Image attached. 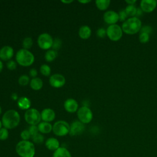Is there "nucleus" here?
I'll return each mask as SVG.
<instances>
[{"label":"nucleus","instance_id":"24","mask_svg":"<svg viewBox=\"0 0 157 157\" xmlns=\"http://www.w3.org/2000/svg\"><path fill=\"white\" fill-rule=\"evenodd\" d=\"M57 56V52L54 50H48L45 55V59L48 62H51L53 61Z\"/></svg>","mask_w":157,"mask_h":157},{"label":"nucleus","instance_id":"26","mask_svg":"<svg viewBox=\"0 0 157 157\" xmlns=\"http://www.w3.org/2000/svg\"><path fill=\"white\" fill-rule=\"evenodd\" d=\"M33 143H35L36 144H42L44 141V136L38 132L36 135L31 137Z\"/></svg>","mask_w":157,"mask_h":157},{"label":"nucleus","instance_id":"38","mask_svg":"<svg viewBox=\"0 0 157 157\" xmlns=\"http://www.w3.org/2000/svg\"><path fill=\"white\" fill-rule=\"evenodd\" d=\"M7 67L9 70H14L17 67V64L14 61L10 60L7 63Z\"/></svg>","mask_w":157,"mask_h":157},{"label":"nucleus","instance_id":"5","mask_svg":"<svg viewBox=\"0 0 157 157\" xmlns=\"http://www.w3.org/2000/svg\"><path fill=\"white\" fill-rule=\"evenodd\" d=\"M52 131L57 136H65L69 133L70 125L65 121L59 120L53 125Z\"/></svg>","mask_w":157,"mask_h":157},{"label":"nucleus","instance_id":"21","mask_svg":"<svg viewBox=\"0 0 157 157\" xmlns=\"http://www.w3.org/2000/svg\"><path fill=\"white\" fill-rule=\"evenodd\" d=\"M91 34V28L86 25L82 26L80 28L78 31L79 36L83 39H88Z\"/></svg>","mask_w":157,"mask_h":157},{"label":"nucleus","instance_id":"37","mask_svg":"<svg viewBox=\"0 0 157 157\" xmlns=\"http://www.w3.org/2000/svg\"><path fill=\"white\" fill-rule=\"evenodd\" d=\"M152 31V28L150 26H142L140 30V33H147L150 34Z\"/></svg>","mask_w":157,"mask_h":157},{"label":"nucleus","instance_id":"4","mask_svg":"<svg viewBox=\"0 0 157 157\" xmlns=\"http://www.w3.org/2000/svg\"><path fill=\"white\" fill-rule=\"evenodd\" d=\"M16 60L20 66H29L34 61L33 54L26 49H20L16 54Z\"/></svg>","mask_w":157,"mask_h":157},{"label":"nucleus","instance_id":"8","mask_svg":"<svg viewBox=\"0 0 157 157\" xmlns=\"http://www.w3.org/2000/svg\"><path fill=\"white\" fill-rule=\"evenodd\" d=\"M77 117L80 121L83 124L89 123L93 119V113L90 108L83 106L77 111Z\"/></svg>","mask_w":157,"mask_h":157},{"label":"nucleus","instance_id":"43","mask_svg":"<svg viewBox=\"0 0 157 157\" xmlns=\"http://www.w3.org/2000/svg\"><path fill=\"white\" fill-rule=\"evenodd\" d=\"M2 68H3V64H2V61L0 60V72H1V71L2 70Z\"/></svg>","mask_w":157,"mask_h":157},{"label":"nucleus","instance_id":"31","mask_svg":"<svg viewBox=\"0 0 157 157\" xmlns=\"http://www.w3.org/2000/svg\"><path fill=\"white\" fill-rule=\"evenodd\" d=\"M9 137V131L8 129L5 128H2L0 129V140H5Z\"/></svg>","mask_w":157,"mask_h":157},{"label":"nucleus","instance_id":"36","mask_svg":"<svg viewBox=\"0 0 157 157\" xmlns=\"http://www.w3.org/2000/svg\"><path fill=\"white\" fill-rule=\"evenodd\" d=\"M107 35V31L104 28H100L97 31V36L101 38L104 37Z\"/></svg>","mask_w":157,"mask_h":157},{"label":"nucleus","instance_id":"13","mask_svg":"<svg viewBox=\"0 0 157 157\" xmlns=\"http://www.w3.org/2000/svg\"><path fill=\"white\" fill-rule=\"evenodd\" d=\"M140 9L143 12H151L156 8L157 4L155 0H142L140 1Z\"/></svg>","mask_w":157,"mask_h":157},{"label":"nucleus","instance_id":"35","mask_svg":"<svg viewBox=\"0 0 157 157\" xmlns=\"http://www.w3.org/2000/svg\"><path fill=\"white\" fill-rule=\"evenodd\" d=\"M61 45V41L58 38H56L53 42V45H52V47L55 50H58L60 47Z\"/></svg>","mask_w":157,"mask_h":157},{"label":"nucleus","instance_id":"14","mask_svg":"<svg viewBox=\"0 0 157 157\" xmlns=\"http://www.w3.org/2000/svg\"><path fill=\"white\" fill-rule=\"evenodd\" d=\"M13 55V50L10 46H4L0 49V58L7 61L12 58Z\"/></svg>","mask_w":157,"mask_h":157},{"label":"nucleus","instance_id":"15","mask_svg":"<svg viewBox=\"0 0 157 157\" xmlns=\"http://www.w3.org/2000/svg\"><path fill=\"white\" fill-rule=\"evenodd\" d=\"M64 107L67 112L69 113H74L77 110L78 105L77 102L75 99L72 98H69L65 101Z\"/></svg>","mask_w":157,"mask_h":157},{"label":"nucleus","instance_id":"30","mask_svg":"<svg viewBox=\"0 0 157 157\" xmlns=\"http://www.w3.org/2000/svg\"><path fill=\"white\" fill-rule=\"evenodd\" d=\"M139 41L141 43H147L149 41L150 39V35L147 33H140L139 36Z\"/></svg>","mask_w":157,"mask_h":157},{"label":"nucleus","instance_id":"47","mask_svg":"<svg viewBox=\"0 0 157 157\" xmlns=\"http://www.w3.org/2000/svg\"><path fill=\"white\" fill-rule=\"evenodd\" d=\"M1 112H2V109H1V106H0V115H1Z\"/></svg>","mask_w":157,"mask_h":157},{"label":"nucleus","instance_id":"12","mask_svg":"<svg viewBox=\"0 0 157 157\" xmlns=\"http://www.w3.org/2000/svg\"><path fill=\"white\" fill-rule=\"evenodd\" d=\"M103 18L106 23L110 25H114L119 20L118 13L113 10H108L104 13Z\"/></svg>","mask_w":157,"mask_h":157},{"label":"nucleus","instance_id":"10","mask_svg":"<svg viewBox=\"0 0 157 157\" xmlns=\"http://www.w3.org/2000/svg\"><path fill=\"white\" fill-rule=\"evenodd\" d=\"M85 129V124L79 120H75L70 125V131L69 134L71 136H78L84 132Z\"/></svg>","mask_w":157,"mask_h":157},{"label":"nucleus","instance_id":"20","mask_svg":"<svg viewBox=\"0 0 157 157\" xmlns=\"http://www.w3.org/2000/svg\"><path fill=\"white\" fill-rule=\"evenodd\" d=\"M31 101L27 97H21L17 102L18 107L22 110H28L31 107Z\"/></svg>","mask_w":157,"mask_h":157},{"label":"nucleus","instance_id":"29","mask_svg":"<svg viewBox=\"0 0 157 157\" xmlns=\"http://www.w3.org/2000/svg\"><path fill=\"white\" fill-rule=\"evenodd\" d=\"M29 81V78L26 75H22L18 78V83L20 85L25 86L28 84Z\"/></svg>","mask_w":157,"mask_h":157},{"label":"nucleus","instance_id":"9","mask_svg":"<svg viewBox=\"0 0 157 157\" xmlns=\"http://www.w3.org/2000/svg\"><path fill=\"white\" fill-rule=\"evenodd\" d=\"M53 40L52 36L48 33H42L39 35L37 39V44L39 47L44 50L49 49L52 47Z\"/></svg>","mask_w":157,"mask_h":157},{"label":"nucleus","instance_id":"7","mask_svg":"<svg viewBox=\"0 0 157 157\" xmlns=\"http://www.w3.org/2000/svg\"><path fill=\"white\" fill-rule=\"evenodd\" d=\"M107 36L112 41L119 40L123 36V31L121 28L117 25H111L108 26L106 29Z\"/></svg>","mask_w":157,"mask_h":157},{"label":"nucleus","instance_id":"19","mask_svg":"<svg viewBox=\"0 0 157 157\" xmlns=\"http://www.w3.org/2000/svg\"><path fill=\"white\" fill-rule=\"evenodd\" d=\"M52 157H72V155L66 148L60 147L53 151Z\"/></svg>","mask_w":157,"mask_h":157},{"label":"nucleus","instance_id":"33","mask_svg":"<svg viewBox=\"0 0 157 157\" xmlns=\"http://www.w3.org/2000/svg\"><path fill=\"white\" fill-rule=\"evenodd\" d=\"M28 130L29 131L31 137L36 135V134H37L39 132V129H38V127L37 125H30V126L29 127Z\"/></svg>","mask_w":157,"mask_h":157},{"label":"nucleus","instance_id":"32","mask_svg":"<svg viewBox=\"0 0 157 157\" xmlns=\"http://www.w3.org/2000/svg\"><path fill=\"white\" fill-rule=\"evenodd\" d=\"M20 137L23 140H29V139L31 137V136L28 129H25L21 131Z\"/></svg>","mask_w":157,"mask_h":157},{"label":"nucleus","instance_id":"11","mask_svg":"<svg viewBox=\"0 0 157 157\" xmlns=\"http://www.w3.org/2000/svg\"><path fill=\"white\" fill-rule=\"evenodd\" d=\"M66 82L65 78L63 75L59 74H55L50 76L49 83L51 86L55 88L62 87Z\"/></svg>","mask_w":157,"mask_h":157},{"label":"nucleus","instance_id":"2","mask_svg":"<svg viewBox=\"0 0 157 157\" xmlns=\"http://www.w3.org/2000/svg\"><path fill=\"white\" fill-rule=\"evenodd\" d=\"M20 120V117L18 112L15 110L6 111L2 118V123L4 128L11 129L17 127Z\"/></svg>","mask_w":157,"mask_h":157},{"label":"nucleus","instance_id":"42","mask_svg":"<svg viewBox=\"0 0 157 157\" xmlns=\"http://www.w3.org/2000/svg\"><path fill=\"white\" fill-rule=\"evenodd\" d=\"M11 98H12V99H13V100H17V99H18V95L15 93H13L12 94V96H11Z\"/></svg>","mask_w":157,"mask_h":157},{"label":"nucleus","instance_id":"16","mask_svg":"<svg viewBox=\"0 0 157 157\" xmlns=\"http://www.w3.org/2000/svg\"><path fill=\"white\" fill-rule=\"evenodd\" d=\"M40 115L41 119L45 122L52 121L55 118V112L50 108H46L44 109L40 113Z\"/></svg>","mask_w":157,"mask_h":157},{"label":"nucleus","instance_id":"6","mask_svg":"<svg viewBox=\"0 0 157 157\" xmlns=\"http://www.w3.org/2000/svg\"><path fill=\"white\" fill-rule=\"evenodd\" d=\"M25 119L30 125H37L41 120L40 113L36 109H29L25 113Z\"/></svg>","mask_w":157,"mask_h":157},{"label":"nucleus","instance_id":"34","mask_svg":"<svg viewBox=\"0 0 157 157\" xmlns=\"http://www.w3.org/2000/svg\"><path fill=\"white\" fill-rule=\"evenodd\" d=\"M118 17H119V20L121 21H123L124 22V21H125L127 20L126 18L128 17V15L126 13L124 10H121L118 13Z\"/></svg>","mask_w":157,"mask_h":157},{"label":"nucleus","instance_id":"3","mask_svg":"<svg viewBox=\"0 0 157 157\" xmlns=\"http://www.w3.org/2000/svg\"><path fill=\"white\" fill-rule=\"evenodd\" d=\"M142 28L141 21L136 17H131L123 23L122 31L127 34L132 35L140 31Z\"/></svg>","mask_w":157,"mask_h":157},{"label":"nucleus","instance_id":"22","mask_svg":"<svg viewBox=\"0 0 157 157\" xmlns=\"http://www.w3.org/2000/svg\"><path fill=\"white\" fill-rule=\"evenodd\" d=\"M43 86V82L41 78L35 77L32 78L30 82V86L34 90H39L42 88Z\"/></svg>","mask_w":157,"mask_h":157},{"label":"nucleus","instance_id":"39","mask_svg":"<svg viewBox=\"0 0 157 157\" xmlns=\"http://www.w3.org/2000/svg\"><path fill=\"white\" fill-rule=\"evenodd\" d=\"M29 75H30V76H31V77L35 78V77L37 76V70H36V69H34V68L31 69L29 71Z\"/></svg>","mask_w":157,"mask_h":157},{"label":"nucleus","instance_id":"48","mask_svg":"<svg viewBox=\"0 0 157 157\" xmlns=\"http://www.w3.org/2000/svg\"><path fill=\"white\" fill-rule=\"evenodd\" d=\"M156 4H157V1H156Z\"/></svg>","mask_w":157,"mask_h":157},{"label":"nucleus","instance_id":"27","mask_svg":"<svg viewBox=\"0 0 157 157\" xmlns=\"http://www.w3.org/2000/svg\"><path fill=\"white\" fill-rule=\"evenodd\" d=\"M40 71L41 74L45 76H48L51 73V69L49 66L47 64H42L40 67Z\"/></svg>","mask_w":157,"mask_h":157},{"label":"nucleus","instance_id":"41","mask_svg":"<svg viewBox=\"0 0 157 157\" xmlns=\"http://www.w3.org/2000/svg\"><path fill=\"white\" fill-rule=\"evenodd\" d=\"M136 2V0H126V2L128 4V5H134V4Z\"/></svg>","mask_w":157,"mask_h":157},{"label":"nucleus","instance_id":"25","mask_svg":"<svg viewBox=\"0 0 157 157\" xmlns=\"http://www.w3.org/2000/svg\"><path fill=\"white\" fill-rule=\"evenodd\" d=\"M126 13H127L128 16H130L131 17H134L136 15L137 12V8L134 5H128L124 9Z\"/></svg>","mask_w":157,"mask_h":157},{"label":"nucleus","instance_id":"44","mask_svg":"<svg viewBox=\"0 0 157 157\" xmlns=\"http://www.w3.org/2000/svg\"><path fill=\"white\" fill-rule=\"evenodd\" d=\"M78 2H81V3H87L90 2V1H78Z\"/></svg>","mask_w":157,"mask_h":157},{"label":"nucleus","instance_id":"46","mask_svg":"<svg viewBox=\"0 0 157 157\" xmlns=\"http://www.w3.org/2000/svg\"><path fill=\"white\" fill-rule=\"evenodd\" d=\"M2 121L0 120V129L2 128Z\"/></svg>","mask_w":157,"mask_h":157},{"label":"nucleus","instance_id":"17","mask_svg":"<svg viewBox=\"0 0 157 157\" xmlns=\"http://www.w3.org/2000/svg\"><path fill=\"white\" fill-rule=\"evenodd\" d=\"M45 145L48 150L53 151H55L60 147L59 140L55 137L48 138L45 142Z\"/></svg>","mask_w":157,"mask_h":157},{"label":"nucleus","instance_id":"18","mask_svg":"<svg viewBox=\"0 0 157 157\" xmlns=\"http://www.w3.org/2000/svg\"><path fill=\"white\" fill-rule=\"evenodd\" d=\"M38 129L39 132L41 134H48L50 133L53 129V126L49 122L42 121L40 122L38 125Z\"/></svg>","mask_w":157,"mask_h":157},{"label":"nucleus","instance_id":"28","mask_svg":"<svg viewBox=\"0 0 157 157\" xmlns=\"http://www.w3.org/2000/svg\"><path fill=\"white\" fill-rule=\"evenodd\" d=\"M33 45V40L31 37H25L23 40V47L24 49H29Z\"/></svg>","mask_w":157,"mask_h":157},{"label":"nucleus","instance_id":"40","mask_svg":"<svg viewBox=\"0 0 157 157\" xmlns=\"http://www.w3.org/2000/svg\"><path fill=\"white\" fill-rule=\"evenodd\" d=\"M142 12H143V11L140 8H137V12H136V15L137 17L140 16L141 15H142Z\"/></svg>","mask_w":157,"mask_h":157},{"label":"nucleus","instance_id":"23","mask_svg":"<svg viewBox=\"0 0 157 157\" xmlns=\"http://www.w3.org/2000/svg\"><path fill=\"white\" fill-rule=\"evenodd\" d=\"M95 3L97 7L99 10H105L109 7L110 4V0H96Z\"/></svg>","mask_w":157,"mask_h":157},{"label":"nucleus","instance_id":"1","mask_svg":"<svg viewBox=\"0 0 157 157\" xmlns=\"http://www.w3.org/2000/svg\"><path fill=\"white\" fill-rule=\"evenodd\" d=\"M17 154L20 157H34L36 153L35 146L29 140H20L15 147Z\"/></svg>","mask_w":157,"mask_h":157},{"label":"nucleus","instance_id":"45","mask_svg":"<svg viewBox=\"0 0 157 157\" xmlns=\"http://www.w3.org/2000/svg\"><path fill=\"white\" fill-rule=\"evenodd\" d=\"M63 2H64V3H69V2H72V1H62Z\"/></svg>","mask_w":157,"mask_h":157}]
</instances>
